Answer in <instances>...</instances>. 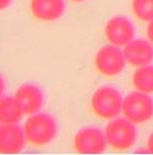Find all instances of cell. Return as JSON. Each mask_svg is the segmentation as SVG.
<instances>
[{
    "instance_id": "1",
    "label": "cell",
    "mask_w": 153,
    "mask_h": 155,
    "mask_svg": "<svg viewBox=\"0 0 153 155\" xmlns=\"http://www.w3.org/2000/svg\"><path fill=\"white\" fill-rule=\"evenodd\" d=\"M27 142L33 146H45L55 139L58 127L55 118L49 113L37 112L28 117L24 124Z\"/></svg>"
},
{
    "instance_id": "2",
    "label": "cell",
    "mask_w": 153,
    "mask_h": 155,
    "mask_svg": "<svg viewBox=\"0 0 153 155\" xmlns=\"http://www.w3.org/2000/svg\"><path fill=\"white\" fill-rule=\"evenodd\" d=\"M124 99L115 88L104 86L95 91L91 98V109L97 117L113 120L122 111Z\"/></svg>"
},
{
    "instance_id": "3",
    "label": "cell",
    "mask_w": 153,
    "mask_h": 155,
    "mask_svg": "<svg viewBox=\"0 0 153 155\" xmlns=\"http://www.w3.org/2000/svg\"><path fill=\"white\" fill-rule=\"evenodd\" d=\"M107 145L116 151L129 150L134 146L137 132L134 124L126 117L113 118L105 129Z\"/></svg>"
},
{
    "instance_id": "4",
    "label": "cell",
    "mask_w": 153,
    "mask_h": 155,
    "mask_svg": "<svg viewBox=\"0 0 153 155\" xmlns=\"http://www.w3.org/2000/svg\"><path fill=\"white\" fill-rule=\"evenodd\" d=\"M122 113L134 124L150 120L153 116V101L149 94L140 91L130 93L122 102Z\"/></svg>"
},
{
    "instance_id": "5",
    "label": "cell",
    "mask_w": 153,
    "mask_h": 155,
    "mask_svg": "<svg viewBox=\"0 0 153 155\" xmlns=\"http://www.w3.org/2000/svg\"><path fill=\"white\" fill-rule=\"evenodd\" d=\"M126 62L124 51L113 45L100 48L94 59L96 70L105 77H115L119 74L124 71Z\"/></svg>"
},
{
    "instance_id": "6",
    "label": "cell",
    "mask_w": 153,
    "mask_h": 155,
    "mask_svg": "<svg viewBox=\"0 0 153 155\" xmlns=\"http://www.w3.org/2000/svg\"><path fill=\"white\" fill-rule=\"evenodd\" d=\"M107 141L101 130L87 127L75 135L74 149L80 154H100L106 150Z\"/></svg>"
},
{
    "instance_id": "7",
    "label": "cell",
    "mask_w": 153,
    "mask_h": 155,
    "mask_svg": "<svg viewBox=\"0 0 153 155\" xmlns=\"http://www.w3.org/2000/svg\"><path fill=\"white\" fill-rule=\"evenodd\" d=\"M105 37L111 45L125 47L134 39L135 30L132 23L125 16H115L105 26Z\"/></svg>"
},
{
    "instance_id": "8",
    "label": "cell",
    "mask_w": 153,
    "mask_h": 155,
    "mask_svg": "<svg viewBox=\"0 0 153 155\" xmlns=\"http://www.w3.org/2000/svg\"><path fill=\"white\" fill-rule=\"evenodd\" d=\"M27 139L24 129L13 124H0V153L16 154L24 150Z\"/></svg>"
},
{
    "instance_id": "9",
    "label": "cell",
    "mask_w": 153,
    "mask_h": 155,
    "mask_svg": "<svg viewBox=\"0 0 153 155\" xmlns=\"http://www.w3.org/2000/svg\"><path fill=\"white\" fill-rule=\"evenodd\" d=\"M25 115H32L40 112L43 106V92L37 85L26 83L21 85L15 92Z\"/></svg>"
},
{
    "instance_id": "10",
    "label": "cell",
    "mask_w": 153,
    "mask_h": 155,
    "mask_svg": "<svg viewBox=\"0 0 153 155\" xmlns=\"http://www.w3.org/2000/svg\"><path fill=\"white\" fill-rule=\"evenodd\" d=\"M122 51L126 61L136 68L147 65L153 60V46L146 40L133 39Z\"/></svg>"
},
{
    "instance_id": "11",
    "label": "cell",
    "mask_w": 153,
    "mask_h": 155,
    "mask_svg": "<svg viewBox=\"0 0 153 155\" xmlns=\"http://www.w3.org/2000/svg\"><path fill=\"white\" fill-rule=\"evenodd\" d=\"M31 13L41 21H54L62 16L65 9V0H31Z\"/></svg>"
},
{
    "instance_id": "12",
    "label": "cell",
    "mask_w": 153,
    "mask_h": 155,
    "mask_svg": "<svg viewBox=\"0 0 153 155\" xmlns=\"http://www.w3.org/2000/svg\"><path fill=\"white\" fill-rule=\"evenodd\" d=\"M24 115L25 113L15 95L0 98V124H18Z\"/></svg>"
},
{
    "instance_id": "13",
    "label": "cell",
    "mask_w": 153,
    "mask_h": 155,
    "mask_svg": "<svg viewBox=\"0 0 153 155\" xmlns=\"http://www.w3.org/2000/svg\"><path fill=\"white\" fill-rule=\"evenodd\" d=\"M133 85L137 91L153 94V65H144L137 68L133 76Z\"/></svg>"
},
{
    "instance_id": "14",
    "label": "cell",
    "mask_w": 153,
    "mask_h": 155,
    "mask_svg": "<svg viewBox=\"0 0 153 155\" xmlns=\"http://www.w3.org/2000/svg\"><path fill=\"white\" fill-rule=\"evenodd\" d=\"M132 12L140 21H150L153 19V0H133Z\"/></svg>"
},
{
    "instance_id": "15",
    "label": "cell",
    "mask_w": 153,
    "mask_h": 155,
    "mask_svg": "<svg viewBox=\"0 0 153 155\" xmlns=\"http://www.w3.org/2000/svg\"><path fill=\"white\" fill-rule=\"evenodd\" d=\"M146 33H147V38H148V41L151 44H153V19L149 21Z\"/></svg>"
},
{
    "instance_id": "16",
    "label": "cell",
    "mask_w": 153,
    "mask_h": 155,
    "mask_svg": "<svg viewBox=\"0 0 153 155\" xmlns=\"http://www.w3.org/2000/svg\"><path fill=\"white\" fill-rule=\"evenodd\" d=\"M147 150H148V152L153 153V132L149 136L148 140H147Z\"/></svg>"
},
{
    "instance_id": "17",
    "label": "cell",
    "mask_w": 153,
    "mask_h": 155,
    "mask_svg": "<svg viewBox=\"0 0 153 155\" xmlns=\"http://www.w3.org/2000/svg\"><path fill=\"white\" fill-rule=\"evenodd\" d=\"M4 92H5V81L3 77L0 74V98L3 97Z\"/></svg>"
},
{
    "instance_id": "18",
    "label": "cell",
    "mask_w": 153,
    "mask_h": 155,
    "mask_svg": "<svg viewBox=\"0 0 153 155\" xmlns=\"http://www.w3.org/2000/svg\"><path fill=\"white\" fill-rule=\"evenodd\" d=\"M12 3V0H0V12L6 9Z\"/></svg>"
},
{
    "instance_id": "19",
    "label": "cell",
    "mask_w": 153,
    "mask_h": 155,
    "mask_svg": "<svg viewBox=\"0 0 153 155\" xmlns=\"http://www.w3.org/2000/svg\"><path fill=\"white\" fill-rule=\"evenodd\" d=\"M72 2H75V3H81V2H84L86 0H71Z\"/></svg>"
}]
</instances>
